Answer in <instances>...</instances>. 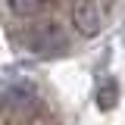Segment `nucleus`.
Returning a JSON list of instances; mask_svg holds the SVG:
<instances>
[{"label": "nucleus", "instance_id": "1", "mask_svg": "<svg viewBox=\"0 0 125 125\" xmlns=\"http://www.w3.org/2000/svg\"><path fill=\"white\" fill-rule=\"evenodd\" d=\"M69 19H72V25L81 38H94L106 25V10L97 0H75L72 10H69Z\"/></svg>", "mask_w": 125, "mask_h": 125}, {"label": "nucleus", "instance_id": "2", "mask_svg": "<svg viewBox=\"0 0 125 125\" xmlns=\"http://www.w3.org/2000/svg\"><path fill=\"white\" fill-rule=\"evenodd\" d=\"M28 44L34 47L38 53H50L53 47H62V38H60V31L53 28V22H47V25H41V28L28 38Z\"/></svg>", "mask_w": 125, "mask_h": 125}, {"label": "nucleus", "instance_id": "3", "mask_svg": "<svg viewBox=\"0 0 125 125\" xmlns=\"http://www.w3.org/2000/svg\"><path fill=\"white\" fill-rule=\"evenodd\" d=\"M47 10L44 0H10L6 3V13L19 16V19H34V16H41Z\"/></svg>", "mask_w": 125, "mask_h": 125}, {"label": "nucleus", "instance_id": "4", "mask_svg": "<svg viewBox=\"0 0 125 125\" xmlns=\"http://www.w3.org/2000/svg\"><path fill=\"white\" fill-rule=\"evenodd\" d=\"M116 97H119V94H116V81L106 78V81L100 84V91H97V106L100 109H113L116 106Z\"/></svg>", "mask_w": 125, "mask_h": 125}]
</instances>
